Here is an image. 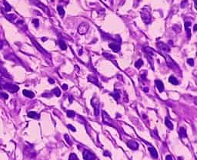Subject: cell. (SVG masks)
Segmentation results:
<instances>
[{
	"instance_id": "cell-1",
	"label": "cell",
	"mask_w": 197,
	"mask_h": 160,
	"mask_svg": "<svg viewBox=\"0 0 197 160\" xmlns=\"http://www.w3.org/2000/svg\"><path fill=\"white\" fill-rule=\"evenodd\" d=\"M141 18L142 19V21L146 23V24H149L150 22H151V14L149 12V11L148 10V8L147 7H145L143 8L142 10H141Z\"/></svg>"
},
{
	"instance_id": "cell-2",
	"label": "cell",
	"mask_w": 197,
	"mask_h": 160,
	"mask_svg": "<svg viewBox=\"0 0 197 160\" xmlns=\"http://www.w3.org/2000/svg\"><path fill=\"white\" fill-rule=\"evenodd\" d=\"M83 158L85 160H96V156L89 150H84Z\"/></svg>"
},
{
	"instance_id": "cell-3",
	"label": "cell",
	"mask_w": 197,
	"mask_h": 160,
	"mask_svg": "<svg viewBox=\"0 0 197 160\" xmlns=\"http://www.w3.org/2000/svg\"><path fill=\"white\" fill-rule=\"evenodd\" d=\"M88 29H89V25H88V24H86V23H83V24H81V25L79 26V28H78V32H79V34H80V35H85V34L87 32Z\"/></svg>"
},
{
	"instance_id": "cell-4",
	"label": "cell",
	"mask_w": 197,
	"mask_h": 160,
	"mask_svg": "<svg viewBox=\"0 0 197 160\" xmlns=\"http://www.w3.org/2000/svg\"><path fill=\"white\" fill-rule=\"evenodd\" d=\"M92 106L94 107V111H95V115L98 116L99 113V103L97 101L96 99L92 100Z\"/></svg>"
},
{
	"instance_id": "cell-5",
	"label": "cell",
	"mask_w": 197,
	"mask_h": 160,
	"mask_svg": "<svg viewBox=\"0 0 197 160\" xmlns=\"http://www.w3.org/2000/svg\"><path fill=\"white\" fill-rule=\"evenodd\" d=\"M126 144H127L128 147L130 148V149L132 150H137L138 147H139V144H138L136 141H133V140H131V141L127 142Z\"/></svg>"
},
{
	"instance_id": "cell-6",
	"label": "cell",
	"mask_w": 197,
	"mask_h": 160,
	"mask_svg": "<svg viewBox=\"0 0 197 160\" xmlns=\"http://www.w3.org/2000/svg\"><path fill=\"white\" fill-rule=\"evenodd\" d=\"M157 47H158L159 49L163 50V51H167V52L170 51L169 47H168V45H166L164 44V43H162V42L157 43Z\"/></svg>"
},
{
	"instance_id": "cell-7",
	"label": "cell",
	"mask_w": 197,
	"mask_h": 160,
	"mask_svg": "<svg viewBox=\"0 0 197 160\" xmlns=\"http://www.w3.org/2000/svg\"><path fill=\"white\" fill-rule=\"evenodd\" d=\"M109 47L114 51V52H119L120 51V46L119 45H117L116 43H110L109 45Z\"/></svg>"
},
{
	"instance_id": "cell-8",
	"label": "cell",
	"mask_w": 197,
	"mask_h": 160,
	"mask_svg": "<svg viewBox=\"0 0 197 160\" xmlns=\"http://www.w3.org/2000/svg\"><path fill=\"white\" fill-rule=\"evenodd\" d=\"M155 83H156V85L157 89L159 90V91L160 93L163 92V91L164 90V85H163V82L160 80H156Z\"/></svg>"
},
{
	"instance_id": "cell-9",
	"label": "cell",
	"mask_w": 197,
	"mask_h": 160,
	"mask_svg": "<svg viewBox=\"0 0 197 160\" xmlns=\"http://www.w3.org/2000/svg\"><path fill=\"white\" fill-rule=\"evenodd\" d=\"M148 150H149V153H150L153 158H154V159L158 158V153H157V152H156V150L154 147H149Z\"/></svg>"
},
{
	"instance_id": "cell-10",
	"label": "cell",
	"mask_w": 197,
	"mask_h": 160,
	"mask_svg": "<svg viewBox=\"0 0 197 160\" xmlns=\"http://www.w3.org/2000/svg\"><path fill=\"white\" fill-rule=\"evenodd\" d=\"M23 95L29 97V98H33L35 97V94H34L33 92H32L30 90H23Z\"/></svg>"
},
{
	"instance_id": "cell-11",
	"label": "cell",
	"mask_w": 197,
	"mask_h": 160,
	"mask_svg": "<svg viewBox=\"0 0 197 160\" xmlns=\"http://www.w3.org/2000/svg\"><path fill=\"white\" fill-rule=\"evenodd\" d=\"M179 134H180V136L181 138L186 137V136H187V134H186V128L181 127V128L180 129V131H179Z\"/></svg>"
},
{
	"instance_id": "cell-12",
	"label": "cell",
	"mask_w": 197,
	"mask_h": 160,
	"mask_svg": "<svg viewBox=\"0 0 197 160\" xmlns=\"http://www.w3.org/2000/svg\"><path fill=\"white\" fill-rule=\"evenodd\" d=\"M28 116L30 117V118H32V119H35V120L39 119V114H38L37 113L33 112V111L29 112V113H28Z\"/></svg>"
},
{
	"instance_id": "cell-13",
	"label": "cell",
	"mask_w": 197,
	"mask_h": 160,
	"mask_svg": "<svg viewBox=\"0 0 197 160\" xmlns=\"http://www.w3.org/2000/svg\"><path fill=\"white\" fill-rule=\"evenodd\" d=\"M165 124L166 126L169 129V130H173V123L169 120V118L166 117L165 119Z\"/></svg>"
},
{
	"instance_id": "cell-14",
	"label": "cell",
	"mask_w": 197,
	"mask_h": 160,
	"mask_svg": "<svg viewBox=\"0 0 197 160\" xmlns=\"http://www.w3.org/2000/svg\"><path fill=\"white\" fill-rule=\"evenodd\" d=\"M88 80H89V81L92 82L93 83H94V84H96V85H97V86H100V84H99V83H98V80H97V78H95V77H93V76H89V77H88Z\"/></svg>"
},
{
	"instance_id": "cell-15",
	"label": "cell",
	"mask_w": 197,
	"mask_h": 160,
	"mask_svg": "<svg viewBox=\"0 0 197 160\" xmlns=\"http://www.w3.org/2000/svg\"><path fill=\"white\" fill-rule=\"evenodd\" d=\"M190 26H191V22H185V28H186V32H187V34H188V38H190L191 37V34H190V30L189 29V27Z\"/></svg>"
},
{
	"instance_id": "cell-16",
	"label": "cell",
	"mask_w": 197,
	"mask_h": 160,
	"mask_svg": "<svg viewBox=\"0 0 197 160\" xmlns=\"http://www.w3.org/2000/svg\"><path fill=\"white\" fill-rule=\"evenodd\" d=\"M57 10H58V12H59L60 17H61V18H63L64 15H65V11H64L63 8H62V6H60V5H58V6H57Z\"/></svg>"
},
{
	"instance_id": "cell-17",
	"label": "cell",
	"mask_w": 197,
	"mask_h": 160,
	"mask_svg": "<svg viewBox=\"0 0 197 160\" xmlns=\"http://www.w3.org/2000/svg\"><path fill=\"white\" fill-rule=\"evenodd\" d=\"M169 83H171L172 84H174V85L179 84V81L174 76H170L169 78Z\"/></svg>"
},
{
	"instance_id": "cell-18",
	"label": "cell",
	"mask_w": 197,
	"mask_h": 160,
	"mask_svg": "<svg viewBox=\"0 0 197 160\" xmlns=\"http://www.w3.org/2000/svg\"><path fill=\"white\" fill-rule=\"evenodd\" d=\"M10 87H6V89L9 91H11L12 93H14V92H16L18 90H19V87L15 86V85H9Z\"/></svg>"
},
{
	"instance_id": "cell-19",
	"label": "cell",
	"mask_w": 197,
	"mask_h": 160,
	"mask_svg": "<svg viewBox=\"0 0 197 160\" xmlns=\"http://www.w3.org/2000/svg\"><path fill=\"white\" fill-rule=\"evenodd\" d=\"M143 65V61L142 59H139L137 61H136L135 63V67L138 69H139Z\"/></svg>"
},
{
	"instance_id": "cell-20",
	"label": "cell",
	"mask_w": 197,
	"mask_h": 160,
	"mask_svg": "<svg viewBox=\"0 0 197 160\" xmlns=\"http://www.w3.org/2000/svg\"><path fill=\"white\" fill-rule=\"evenodd\" d=\"M143 51H144L148 55H149V56H153V55H154L153 51L151 48H145L143 49Z\"/></svg>"
},
{
	"instance_id": "cell-21",
	"label": "cell",
	"mask_w": 197,
	"mask_h": 160,
	"mask_svg": "<svg viewBox=\"0 0 197 160\" xmlns=\"http://www.w3.org/2000/svg\"><path fill=\"white\" fill-rule=\"evenodd\" d=\"M59 47L62 50H66L67 47H66V43L62 41V40H59Z\"/></svg>"
},
{
	"instance_id": "cell-22",
	"label": "cell",
	"mask_w": 197,
	"mask_h": 160,
	"mask_svg": "<svg viewBox=\"0 0 197 160\" xmlns=\"http://www.w3.org/2000/svg\"><path fill=\"white\" fill-rule=\"evenodd\" d=\"M52 93H53L56 97H58L61 95V91H60V90H59L58 87L54 88V89L52 90Z\"/></svg>"
},
{
	"instance_id": "cell-23",
	"label": "cell",
	"mask_w": 197,
	"mask_h": 160,
	"mask_svg": "<svg viewBox=\"0 0 197 160\" xmlns=\"http://www.w3.org/2000/svg\"><path fill=\"white\" fill-rule=\"evenodd\" d=\"M76 115V113L73 110H68L67 111V116L69 118H73L74 117V116Z\"/></svg>"
},
{
	"instance_id": "cell-24",
	"label": "cell",
	"mask_w": 197,
	"mask_h": 160,
	"mask_svg": "<svg viewBox=\"0 0 197 160\" xmlns=\"http://www.w3.org/2000/svg\"><path fill=\"white\" fill-rule=\"evenodd\" d=\"M112 95L113 96V97H114L116 100H119V98H120V95H119V92L115 91L113 93H112Z\"/></svg>"
},
{
	"instance_id": "cell-25",
	"label": "cell",
	"mask_w": 197,
	"mask_h": 160,
	"mask_svg": "<svg viewBox=\"0 0 197 160\" xmlns=\"http://www.w3.org/2000/svg\"><path fill=\"white\" fill-rule=\"evenodd\" d=\"M69 160H79V159L75 153H71L69 157Z\"/></svg>"
},
{
	"instance_id": "cell-26",
	"label": "cell",
	"mask_w": 197,
	"mask_h": 160,
	"mask_svg": "<svg viewBox=\"0 0 197 160\" xmlns=\"http://www.w3.org/2000/svg\"><path fill=\"white\" fill-rule=\"evenodd\" d=\"M103 55H104L105 58H109V59H113V58H114V57H113L112 55H110V54H108V53H104V54H103Z\"/></svg>"
},
{
	"instance_id": "cell-27",
	"label": "cell",
	"mask_w": 197,
	"mask_h": 160,
	"mask_svg": "<svg viewBox=\"0 0 197 160\" xmlns=\"http://www.w3.org/2000/svg\"><path fill=\"white\" fill-rule=\"evenodd\" d=\"M187 63L188 65H190V66H193L194 65V60L193 58H190L187 60Z\"/></svg>"
},
{
	"instance_id": "cell-28",
	"label": "cell",
	"mask_w": 197,
	"mask_h": 160,
	"mask_svg": "<svg viewBox=\"0 0 197 160\" xmlns=\"http://www.w3.org/2000/svg\"><path fill=\"white\" fill-rule=\"evenodd\" d=\"M65 139H66V142H67L69 145H72V142H71V140H70V139H69V136L67 134L65 135Z\"/></svg>"
},
{
	"instance_id": "cell-29",
	"label": "cell",
	"mask_w": 197,
	"mask_h": 160,
	"mask_svg": "<svg viewBox=\"0 0 197 160\" xmlns=\"http://www.w3.org/2000/svg\"><path fill=\"white\" fill-rule=\"evenodd\" d=\"M67 127L70 130H72L73 132H76V128L73 126H72V125H70V124H69L68 126H67Z\"/></svg>"
},
{
	"instance_id": "cell-30",
	"label": "cell",
	"mask_w": 197,
	"mask_h": 160,
	"mask_svg": "<svg viewBox=\"0 0 197 160\" xmlns=\"http://www.w3.org/2000/svg\"><path fill=\"white\" fill-rule=\"evenodd\" d=\"M34 44H35V45L36 46V48H39V51H41L42 53H46V51H44V50H43V49H42V48L39 45H38V44H36L35 42H34Z\"/></svg>"
},
{
	"instance_id": "cell-31",
	"label": "cell",
	"mask_w": 197,
	"mask_h": 160,
	"mask_svg": "<svg viewBox=\"0 0 197 160\" xmlns=\"http://www.w3.org/2000/svg\"><path fill=\"white\" fill-rule=\"evenodd\" d=\"M32 22L35 23V27H38V25H39V20H38V19H34V20L32 21Z\"/></svg>"
},
{
	"instance_id": "cell-32",
	"label": "cell",
	"mask_w": 197,
	"mask_h": 160,
	"mask_svg": "<svg viewBox=\"0 0 197 160\" xmlns=\"http://www.w3.org/2000/svg\"><path fill=\"white\" fill-rule=\"evenodd\" d=\"M62 88L63 89V90H67L68 89V85L67 84H66V83H64V84H62Z\"/></svg>"
},
{
	"instance_id": "cell-33",
	"label": "cell",
	"mask_w": 197,
	"mask_h": 160,
	"mask_svg": "<svg viewBox=\"0 0 197 160\" xmlns=\"http://www.w3.org/2000/svg\"><path fill=\"white\" fill-rule=\"evenodd\" d=\"M166 160H173V157L171 156H167L166 157Z\"/></svg>"
},
{
	"instance_id": "cell-34",
	"label": "cell",
	"mask_w": 197,
	"mask_h": 160,
	"mask_svg": "<svg viewBox=\"0 0 197 160\" xmlns=\"http://www.w3.org/2000/svg\"><path fill=\"white\" fill-rule=\"evenodd\" d=\"M49 81L51 83H55V80H53V79H52V78H49Z\"/></svg>"
},
{
	"instance_id": "cell-35",
	"label": "cell",
	"mask_w": 197,
	"mask_h": 160,
	"mask_svg": "<svg viewBox=\"0 0 197 160\" xmlns=\"http://www.w3.org/2000/svg\"><path fill=\"white\" fill-rule=\"evenodd\" d=\"M196 28H197V25H194V28H193L194 31H196Z\"/></svg>"
},
{
	"instance_id": "cell-36",
	"label": "cell",
	"mask_w": 197,
	"mask_h": 160,
	"mask_svg": "<svg viewBox=\"0 0 197 160\" xmlns=\"http://www.w3.org/2000/svg\"><path fill=\"white\" fill-rule=\"evenodd\" d=\"M144 91H145V92H148V91H149V88H148V87L144 88Z\"/></svg>"
},
{
	"instance_id": "cell-37",
	"label": "cell",
	"mask_w": 197,
	"mask_h": 160,
	"mask_svg": "<svg viewBox=\"0 0 197 160\" xmlns=\"http://www.w3.org/2000/svg\"><path fill=\"white\" fill-rule=\"evenodd\" d=\"M194 2H195V8H196L197 6H196V0H194Z\"/></svg>"
},
{
	"instance_id": "cell-38",
	"label": "cell",
	"mask_w": 197,
	"mask_h": 160,
	"mask_svg": "<svg viewBox=\"0 0 197 160\" xmlns=\"http://www.w3.org/2000/svg\"><path fill=\"white\" fill-rule=\"evenodd\" d=\"M69 100H70V103H72V97H70V99H69Z\"/></svg>"
},
{
	"instance_id": "cell-39",
	"label": "cell",
	"mask_w": 197,
	"mask_h": 160,
	"mask_svg": "<svg viewBox=\"0 0 197 160\" xmlns=\"http://www.w3.org/2000/svg\"><path fill=\"white\" fill-rule=\"evenodd\" d=\"M138 1H140V0H138Z\"/></svg>"
}]
</instances>
